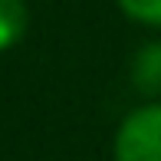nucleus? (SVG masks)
<instances>
[{
  "label": "nucleus",
  "instance_id": "nucleus-4",
  "mask_svg": "<svg viewBox=\"0 0 161 161\" xmlns=\"http://www.w3.org/2000/svg\"><path fill=\"white\" fill-rule=\"evenodd\" d=\"M122 13L135 23L145 26H161V0H119Z\"/></svg>",
  "mask_w": 161,
  "mask_h": 161
},
{
  "label": "nucleus",
  "instance_id": "nucleus-3",
  "mask_svg": "<svg viewBox=\"0 0 161 161\" xmlns=\"http://www.w3.org/2000/svg\"><path fill=\"white\" fill-rule=\"evenodd\" d=\"M30 26V10L23 0H0V53L17 46L26 36Z\"/></svg>",
  "mask_w": 161,
  "mask_h": 161
},
{
  "label": "nucleus",
  "instance_id": "nucleus-1",
  "mask_svg": "<svg viewBox=\"0 0 161 161\" xmlns=\"http://www.w3.org/2000/svg\"><path fill=\"white\" fill-rule=\"evenodd\" d=\"M115 161H161V102L131 108L115 128Z\"/></svg>",
  "mask_w": 161,
  "mask_h": 161
},
{
  "label": "nucleus",
  "instance_id": "nucleus-2",
  "mask_svg": "<svg viewBox=\"0 0 161 161\" xmlns=\"http://www.w3.org/2000/svg\"><path fill=\"white\" fill-rule=\"evenodd\" d=\"M131 82H135V89L142 96L158 102V96H161V40L145 43L135 53V59H131Z\"/></svg>",
  "mask_w": 161,
  "mask_h": 161
}]
</instances>
